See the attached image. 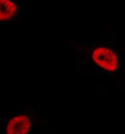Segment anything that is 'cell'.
Listing matches in <instances>:
<instances>
[{
    "instance_id": "cell-1",
    "label": "cell",
    "mask_w": 125,
    "mask_h": 134,
    "mask_svg": "<svg viewBox=\"0 0 125 134\" xmlns=\"http://www.w3.org/2000/svg\"><path fill=\"white\" fill-rule=\"evenodd\" d=\"M91 61L101 73L114 75L121 65V55L114 43H92Z\"/></svg>"
},
{
    "instance_id": "cell-2",
    "label": "cell",
    "mask_w": 125,
    "mask_h": 134,
    "mask_svg": "<svg viewBox=\"0 0 125 134\" xmlns=\"http://www.w3.org/2000/svg\"><path fill=\"white\" fill-rule=\"evenodd\" d=\"M35 115L30 110H14L2 118L0 130L4 134H26L34 127Z\"/></svg>"
},
{
    "instance_id": "cell-3",
    "label": "cell",
    "mask_w": 125,
    "mask_h": 134,
    "mask_svg": "<svg viewBox=\"0 0 125 134\" xmlns=\"http://www.w3.org/2000/svg\"><path fill=\"white\" fill-rule=\"evenodd\" d=\"M22 8L19 0H0V24H8L16 21Z\"/></svg>"
}]
</instances>
